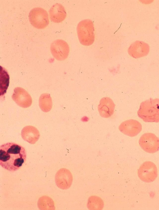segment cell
I'll use <instances>...</instances> for the list:
<instances>
[{"instance_id":"cell-1","label":"cell","mask_w":159,"mask_h":210,"mask_svg":"<svg viewBox=\"0 0 159 210\" xmlns=\"http://www.w3.org/2000/svg\"><path fill=\"white\" fill-rule=\"evenodd\" d=\"M26 152L21 145L12 142L3 144L0 147V165L10 172L20 169L25 162Z\"/></svg>"},{"instance_id":"cell-2","label":"cell","mask_w":159,"mask_h":210,"mask_svg":"<svg viewBox=\"0 0 159 210\" xmlns=\"http://www.w3.org/2000/svg\"><path fill=\"white\" fill-rule=\"evenodd\" d=\"M137 115L144 122H159V99L150 98L142 102Z\"/></svg>"},{"instance_id":"cell-3","label":"cell","mask_w":159,"mask_h":210,"mask_svg":"<svg viewBox=\"0 0 159 210\" xmlns=\"http://www.w3.org/2000/svg\"><path fill=\"white\" fill-rule=\"evenodd\" d=\"M77 32L79 41L82 45L88 46L93 43L94 28L91 20L86 19L80 21L77 27Z\"/></svg>"},{"instance_id":"cell-4","label":"cell","mask_w":159,"mask_h":210,"mask_svg":"<svg viewBox=\"0 0 159 210\" xmlns=\"http://www.w3.org/2000/svg\"><path fill=\"white\" fill-rule=\"evenodd\" d=\"M29 20L31 25L34 27L42 29L48 25V15L47 12L41 7H35L30 12Z\"/></svg>"},{"instance_id":"cell-5","label":"cell","mask_w":159,"mask_h":210,"mask_svg":"<svg viewBox=\"0 0 159 210\" xmlns=\"http://www.w3.org/2000/svg\"><path fill=\"white\" fill-rule=\"evenodd\" d=\"M139 178L146 183H151L154 181L157 176V169L156 165L150 161L143 163L138 171Z\"/></svg>"},{"instance_id":"cell-6","label":"cell","mask_w":159,"mask_h":210,"mask_svg":"<svg viewBox=\"0 0 159 210\" xmlns=\"http://www.w3.org/2000/svg\"><path fill=\"white\" fill-rule=\"evenodd\" d=\"M139 142L142 149L148 153H153L159 149V139L153 133L143 134L140 137Z\"/></svg>"},{"instance_id":"cell-7","label":"cell","mask_w":159,"mask_h":210,"mask_svg":"<svg viewBox=\"0 0 159 210\" xmlns=\"http://www.w3.org/2000/svg\"><path fill=\"white\" fill-rule=\"evenodd\" d=\"M50 49L53 57L59 61L66 60L70 52L69 46L67 43L61 39L54 41L51 44Z\"/></svg>"},{"instance_id":"cell-8","label":"cell","mask_w":159,"mask_h":210,"mask_svg":"<svg viewBox=\"0 0 159 210\" xmlns=\"http://www.w3.org/2000/svg\"><path fill=\"white\" fill-rule=\"evenodd\" d=\"M150 51V47L147 43L137 40L132 43L129 47L128 52L132 57L138 59L147 56Z\"/></svg>"},{"instance_id":"cell-9","label":"cell","mask_w":159,"mask_h":210,"mask_svg":"<svg viewBox=\"0 0 159 210\" xmlns=\"http://www.w3.org/2000/svg\"><path fill=\"white\" fill-rule=\"evenodd\" d=\"M119 129L124 134L130 137H134L141 131L142 125L140 122L136 120L129 119L121 123Z\"/></svg>"},{"instance_id":"cell-10","label":"cell","mask_w":159,"mask_h":210,"mask_svg":"<svg viewBox=\"0 0 159 210\" xmlns=\"http://www.w3.org/2000/svg\"><path fill=\"white\" fill-rule=\"evenodd\" d=\"M12 98L18 105L23 108L28 107L32 104L31 96L25 89L21 87L15 88Z\"/></svg>"},{"instance_id":"cell-11","label":"cell","mask_w":159,"mask_h":210,"mask_svg":"<svg viewBox=\"0 0 159 210\" xmlns=\"http://www.w3.org/2000/svg\"><path fill=\"white\" fill-rule=\"evenodd\" d=\"M115 105L113 100L108 97L102 98L98 106V110L101 117L105 118L111 117L113 114Z\"/></svg>"},{"instance_id":"cell-12","label":"cell","mask_w":159,"mask_h":210,"mask_svg":"<svg viewBox=\"0 0 159 210\" xmlns=\"http://www.w3.org/2000/svg\"><path fill=\"white\" fill-rule=\"evenodd\" d=\"M49 13L50 20L56 23L61 22L66 17V12L64 7L59 3H56L52 6Z\"/></svg>"},{"instance_id":"cell-13","label":"cell","mask_w":159,"mask_h":210,"mask_svg":"<svg viewBox=\"0 0 159 210\" xmlns=\"http://www.w3.org/2000/svg\"><path fill=\"white\" fill-rule=\"evenodd\" d=\"M60 171L59 188L63 189H68L70 187L72 183V174L69 170L65 168L61 169Z\"/></svg>"},{"instance_id":"cell-14","label":"cell","mask_w":159,"mask_h":210,"mask_svg":"<svg viewBox=\"0 0 159 210\" xmlns=\"http://www.w3.org/2000/svg\"><path fill=\"white\" fill-rule=\"evenodd\" d=\"M87 207L90 210H102L104 204L102 200L99 197L93 195L88 199Z\"/></svg>"},{"instance_id":"cell-15","label":"cell","mask_w":159,"mask_h":210,"mask_svg":"<svg viewBox=\"0 0 159 210\" xmlns=\"http://www.w3.org/2000/svg\"><path fill=\"white\" fill-rule=\"evenodd\" d=\"M39 105L44 112H48L52 106V101L50 95L47 93L42 94L39 99Z\"/></svg>"}]
</instances>
